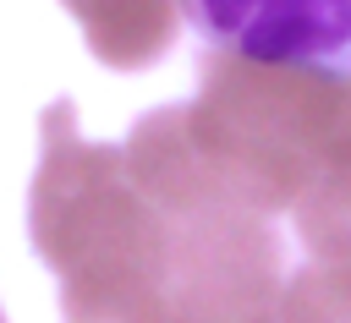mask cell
Returning <instances> with one entry per match:
<instances>
[{"instance_id": "cell-1", "label": "cell", "mask_w": 351, "mask_h": 323, "mask_svg": "<svg viewBox=\"0 0 351 323\" xmlns=\"http://www.w3.org/2000/svg\"><path fill=\"white\" fill-rule=\"evenodd\" d=\"M27 235L33 252L60 274L66 323H176L165 279V214L132 181L121 148L77 131L71 99H55L38 120Z\"/></svg>"}, {"instance_id": "cell-2", "label": "cell", "mask_w": 351, "mask_h": 323, "mask_svg": "<svg viewBox=\"0 0 351 323\" xmlns=\"http://www.w3.org/2000/svg\"><path fill=\"white\" fill-rule=\"evenodd\" d=\"M181 115L219 192L269 219L313 181L351 170V71L335 66L203 49L197 99Z\"/></svg>"}, {"instance_id": "cell-3", "label": "cell", "mask_w": 351, "mask_h": 323, "mask_svg": "<svg viewBox=\"0 0 351 323\" xmlns=\"http://www.w3.org/2000/svg\"><path fill=\"white\" fill-rule=\"evenodd\" d=\"M208 49L351 71V0H176Z\"/></svg>"}, {"instance_id": "cell-4", "label": "cell", "mask_w": 351, "mask_h": 323, "mask_svg": "<svg viewBox=\"0 0 351 323\" xmlns=\"http://www.w3.org/2000/svg\"><path fill=\"white\" fill-rule=\"evenodd\" d=\"M93 60L110 66V71H148L154 60L170 55L176 33H181V11L176 0H60Z\"/></svg>"}, {"instance_id": "cell-5", "label": "cell", "mask_w": 351, "mask_h": 323, "mask_svg": "<svg viewBox=\"0 0 351 323\" xmlns=\"http://www.w3.org/2000/svg\"><path fill=\"white\" fill-rule=\"evenodd\" d=\"M296 241L307 257L318 263H351V170H335L324 181H313L296 203Z\"/></svg>"}, {"instance_id": "cell-6", "label": "cell", "mask_w": 351, "mask_h": 323, "mask_svg": "<svg viewBox=\"0 0 351 323\" xmlns=\"http://www.w3.org/2000/svg\"><path fill=\"white\" fill-rule=\"evenodd\" d=\"M274 323H351V263L307 257L296 274L280 279Z\"/></svg>"}, {"instance_id": "cell-7", "label": "cell", "mask_w": 351, "mask_h": 323, "mask_svg": "<svg viewBox=\"0 0 351 323\" xmlns=\"http://www.w3.org/2000/svg\"><path fill=\"white\" fill-rule=\"evenodd\" d=\"M192 323H274V307H269V312H225V318H192Z\"/></svg>"}, {"instance_id": "cell-8", "label": "cell", "mask_w": 351, "mask_h": 323, "mask_svg": "<svg viewBox=\"0 0 351 323\" xmlns=\"http://www.w3.org/2000/svg\"><path fill=\"white\" fill-rule=\"evenodd\" d=\"M0 323H5V312H0Z\"/></svg>"}]
</instances>
